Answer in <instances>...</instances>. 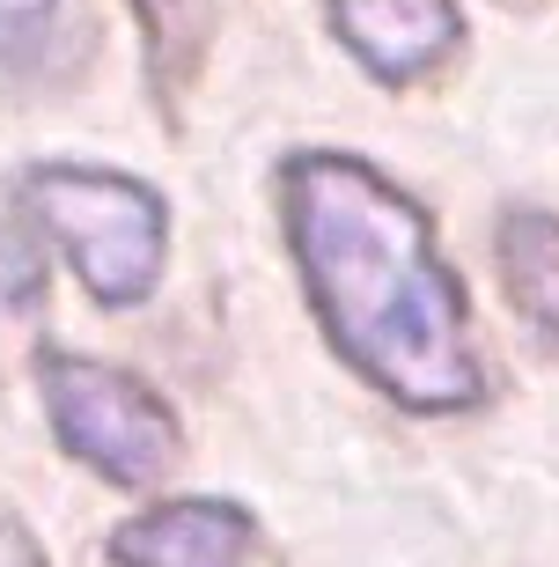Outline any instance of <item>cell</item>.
Returning <instances> with one entry per match:
<instances>
[{
	"instance_id": "6da1fadb",
	"label": "cell",
	"mask_w": 559,
	"mask_h": 567,
	"mask_svg": "<svg viewBox=\"0 0 559 567\" xmlns=\"http://www.w3.org/2000/svg\"><path fill=\"white\" fill-rule=\"evenodd\" d=\"M272 199L302 302L353 377L420 421L478 413L494 377L435 214L353 147H294Z\"/></svg>"
},
{
	"instance_id": "7a4b0ae2",
	"label": "cell",
	"mask_w": 559,
	"mask_h": 567,
	"mask_svg": "<svg viewBox=\"0 0 559 567\" xmlns=\"http://www.w3.org/2000/svg\"><path fill=\"white\" fill-rule=\"evenodd\" d=\"M15 214L66 258L96 310H141L169 266V199L133 169L44 155L15 177Z\"/></svg>"
},
{
	"instance_id": "3957f363",
	"label": "cell",
	"mask_w": 559,
	"mask_h": 567,
	"mask_svg": "<svg viewBox=\"0 0 559 567\" xmlns=\"http://www.w3.org/2000/svg\"><path fill=\"white\" fill-rule=\"evenodd\" d=\"M38 405L66 464H82L104 486H163L185 464V421L177 405L125 361L74 354V347H44L38 354Z\"/></svg>"
},
{
	"instance_id": "277c9868",
	"label": "cell",
	"mask_w": 559,
	"mask_h": 567,
	"mask_svg": "<svg viewBox=\"0 0 559 567\" xmlns=\"http://www.w3.org/2000/svg\"><path fill=\"white\" fill-rule=\"evenodd\" d=\"M324 30L375 89L413 96L435 89L464 52V8L456 0H317Z\"/></svg>"
},
{
	"instance_id": "5b68a950",
	"label": "cell",
	"mask_w": 559,
	"mask_h": 567,
	"mask_svg": "<svg viewBox=\"0 0 559 567\" xmlns=\"http://www.w3.org/2000/svg\"><path fill=\"white\" fill-rule=\"evenodd\" d=\"M111 567H280V546L244 502L169 494L111 530Z\"/></svg>"
},
{
	"instance_id": "8992f818",
	"label": "cell",
	"mask_w": 559,
	"mask_h": 567,
	"mask_svg": "<svg viewBox=\"0 0 559 567\" xmlns=\"http://www.w3.org/2000/svg\"><path fill=\"white\" fill-rule=\"evenodd\" d=\"M221 8L228 0H125L133 38H141V82H147V104L163 111V126H177L185 104L199 96V82H207Z\"/></svg>"
},
{
	"instance_id": "52a82bcc",
	"label": "cell",
	"mask_w": 559,
	"mask_h": 567,
	"mask_svg": "<svg viewBox=\"0 0 559 567\" xmlns=\"http://www.w3.org/2000/svg\"><path fill=\"white\" fill-rule=\"evenodd\" d=\"M494 274H500L508 310L522 317V332L559 361V214L552 207H530V199H508L500 207Z\"/></svg>"
},
{
	"instance_id": "ba28073f",
	"label": "cell",
	"mask_w": 559,
	"mask_h": 567,
	"mask_svg": "<svg viewBox=\"0 0 559 567\" xmlns=\"http://www.w3.org/2000/svg\"><path fill=\"white\" fill-rule=\"evenodd\" d=\"M44 288H52V274H44V244L30 236V221H0V324H30V317L44 310Z\"/></svg>"
},
{
	"instance_id": "9c48e42d",
	"label": "cell",
	"mask_w": 559,
	"mask_h": 567,
	"mask_svg": "<svg viewBox=\"0 0 559 567\" xmlns=\"http://www.w3.org/2000/svg\"><path fill=\"white\" fill-rule=\"evenodd\" d=\"M60 38V0H0V66H38Z\"/></svg>"
},
{
	"instance_id": "30bf717a",
	"label": "cell",
	"mask_w": 559,
	"mask_h": 567,
	"mask_svg": "<svg viewBox=\"0 0 559 567\" xmlns=\"http://www.w3.org/2000/svg\"><path fill=\"white\" fill-rule=\"evenodd\" d=\"M0 567H52V553L38 546V530L22 524L8 502H0Z\"/></svg>"
}]
</instances>
